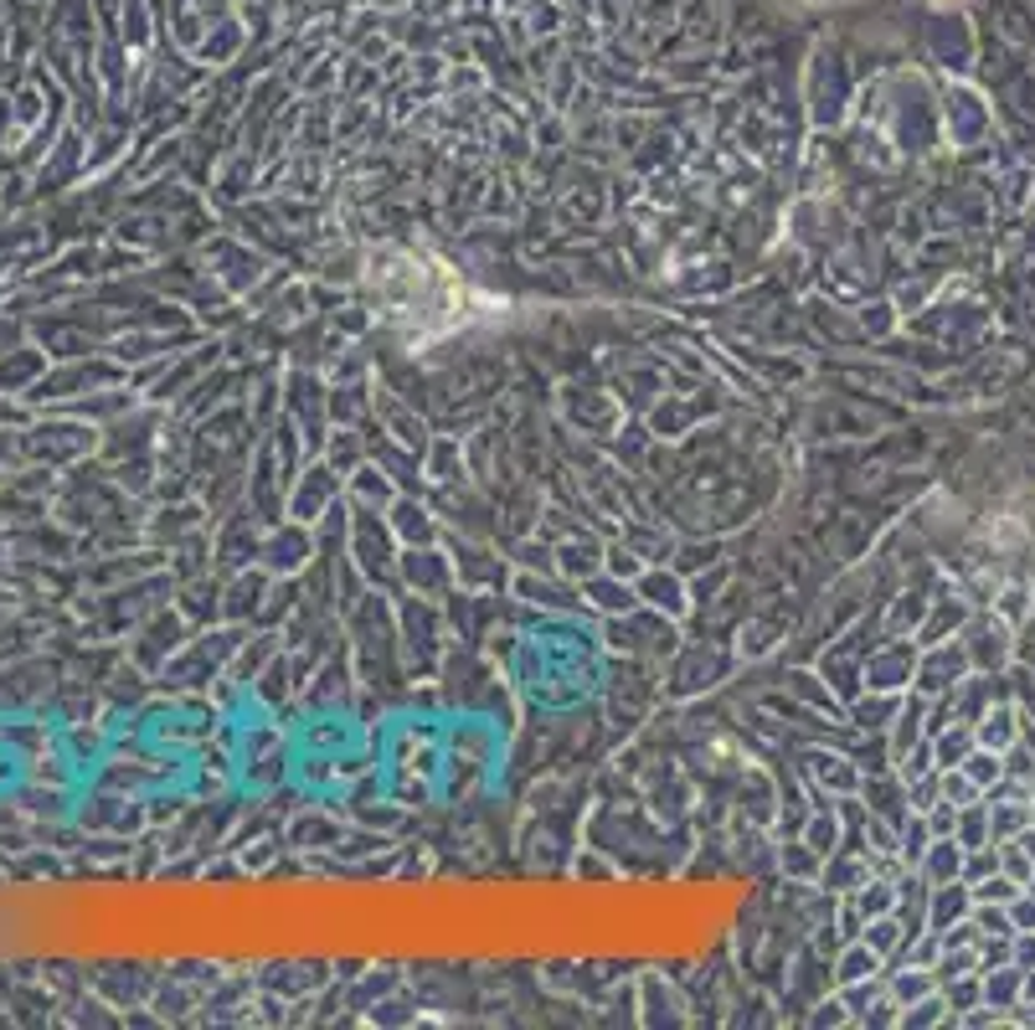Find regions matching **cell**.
<instances>
[]
</instances>
